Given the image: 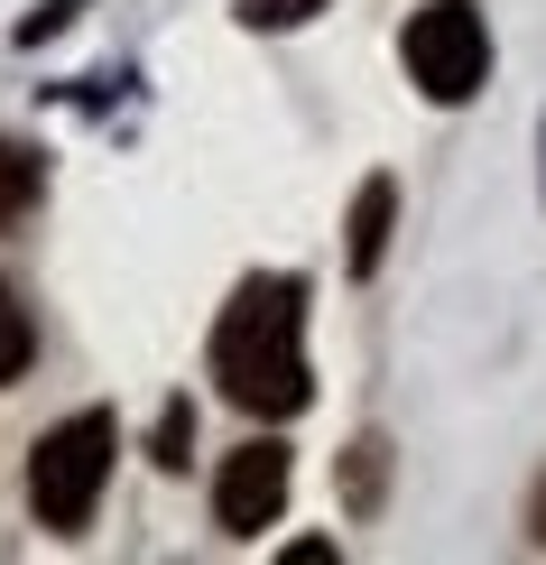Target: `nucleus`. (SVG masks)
Here are the masks:
<instances>
[{"instance_id":"1","label":"nucleus","mask_w":546,"mask_h":565,"mask_svg":"<svg viewBox=\"0 0 546 565\" xmlns=\"http://www.w3.org/2000/svg\"><path fill=\"white\" fill-rule=\"evenodd\" d=\"M213 381H223L232 408L250 417H297L315 398V362H306V278L288 269H259L223 297L213 316Z\"/></svg>"},{"instance_id":"2","label":"nucleus","mask_w":546,"mask_h":565,"mask_svg":"<svg viewBox=\"0 0 546 565\" xmlns=\"http://www.w3.org/2000/svg\"><path fill=\"white\" fill-rule=\"evenodd\" d=\"M111 455H121V427H111V408H75V417H56V427L29 445V510H38V529H56V537L93 529V510H103V482H111Z\"/></svg>"},{"instance_id":"3","label":"nucleus","mask_w":546,"mask_h":565,"mask_svg":"<svg viewBox=\"0 0 546 565\" xmlns=\"http://www.w3.org/2000/svg\"><path fill=\"white\" fill-rule=\"evenodd\" d=\"M398 56H408V84L426 103H472V93L491 84V29H482V0H426L408 19V38H398Z\"/></svg>"},{"instance_id":"4","label":"nucleus","mask_w":546,"mask_h":565,"mask_svg":"<svg viewBox=\"0 0 546 565\" xmlns=\"http://www.w3.org/2000/svg\"><path fill=\"white\" fill-rule=\"evenodd\" d=\"M288 482H297V463H288V445H278V436L232 445L223 473H213V520H223V537H259V529H278V510H288Z\"/></svg>"},{"instance_id":"5","label":"nucleus","mask_w":546,"mask_h":565,"mask_svg":"<svg viewBox=\"0 0 546 565\" xmlns=\"http://www.w3.org/2000/svg\"><path fill=\"white\" fill-rule=\"evenodd\" d=\"M389 223H398V177H362V195L343 214V269L352 278H371L389 260Z\"/></svg>"},{"instance_id":"6","label":"nucleus","mask_w":546,"mask_h":565,"mask_svg":"<svg viewBox=\"0 0 546 565\" xmlns=\"http://www.w3.org/2000/svg\"><path fill=\"white\" fill-rule=\"evenodd\" d=\"M38 195H46V158L29 149V139H0V232L29 223Z\"/></svg>"},{"instance_id":"7","label":"nucleus","mask_w":546,"mask_h":565,"mask_svg":"<svg viewBox=\"0 0 546 565\" xmlns=\"http://www.w3.org/2000/svg\"><path fill=\"white\" fill-rule=\"evenodd\" d=\"M29 362H38V324H29V306H19V288L0 278V390H10Z\"/></svg>"},{"instance_id":"8","label":"nucleus","mask_w":546,"mask_h":565,"mask_svg":"<svg viewBox=\"0 0 546 565\" xmlns=\"http://www.w3.org/2000/svg\"><path fill=\"white\" fill-rule=\"evenodd\" d=\"M379 491H389V445L362 436V445L343 455V501H352V510H379Z\"/></svg>"},{"instance_id":"9","label":"nucleus","mask_w":546,"mask_h":565,"mask_svg":"<svg viewBox=\"0 0 546 565\" xmlns=\"http://www.w3.org/2000/svg\"><path fill=\"white\" fill-rule=\"evenodd\" d=\"M315 10H334V0H232V19H242V29H259V38H278V29H306Z\"/></svg>"},{"instance_id":"10","label":"nucleus","mask_w":546,"mask_h":565,"mask_svg":"<svg viewBox=\"0 0 546 565\" xmlns=\"http://www.w3.org/2000/svg\"><path fill=\"white\" fill-rule=\"evenodd\" d=\"M185 445H195V408L168 398V417H158V436H149V463L158 473H185Z\"/></svg>"},{"instance_id":"11","label":"nucleus","mask_w":546,"mask_h":565,"mask_svg":"<svg viewBox=\"0 0 546 565\" xmlns=\"http://www.w3.org/2000/svg\"><path fill=\"white\" fill-rule=\"evenodd\" d=\"M528 529H537V547H546V482H537V501H528Z\"/></svg>"},{"instance_id":"12","label":"nucleus","mask_w":546,"mask_h":565,"mask_svg":"<svg viewBox=\"0 0 546 565\" xmlns=\"http://www.w3.org/2000/svg\"><path fill=\"white\" fill-rule=\"evenodd\" d=\"M537 139H546V130H537Z\"/></svg>"}]
</instances>
